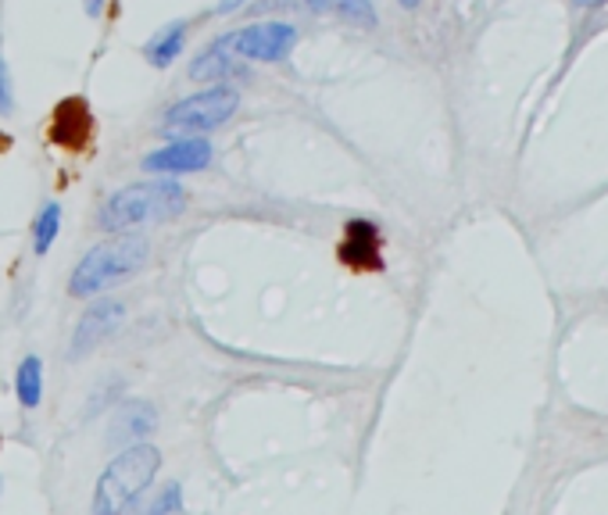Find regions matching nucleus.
<instances>
[{
	"mask_svg": "<svg viewBox=\"0 0 608 515\" xmlns=\"http://www.w3.org/2000/svg\"><path fill=\"white\" fill-rule=\"evenodd\" d=\"M187 208V190L176 179H147V183H133L119 193H111L100 208V226L108 233H129L136 226L168 223Z\"/></svg>",
	"mask_w": 608,
	"mask_h": 515,
	"instance_id": "obj_1",
	"label": "nucleus"
},
{
	"mask_svg": "<svg viewBox=\"0 0 608 515\" xmlns=\"http://www.w3.org/2000/svg\"><path fill=\"white\" fill-rule=\"evenodd\" d=\"M158 469H162L158 447H151V444L126 447L122 455L105 469V476L97 480L94 512L115 515V512L136 508V501L151 491V483H154V476H158Z\"/></svg>",
	"mask_w": 608,
	"mask_h": 515,
	"instance_id": "obj_2",
	"label": "nucleus"
},
{
	"mask_svg": "<svg viewBox=\"0 0 608 515\" xmlns=\"http://www.w3.org/2000/svg\"><path fill=\"white\" fill-rule=\"evenodd\" d=\"M151 258V243L144 237H119L94 248L69 279V294L72 298H94V294L115 287V283L129 279L133 273L147 265Z\"/></svg>",
	"mask_w": 608,
	"mask_h": 515,
	"instance_id": "obj_3",
	"label": "nucleus"
},
{
	"mask_svg": "<svg viewBox=\"0 0 608 515\" xmlns=\"http://www.w3.org/2000/svg\"><path fill=\"white\" fill-rule=\"evenodd\" d=\"M240 108V94L229 83H215L212 89H201L187 100H179L165 111L162 129L172 136H204L208 129H218L233 119Z\"/></svg>",
	"mask_w": 608,
	"mask_h": 515,
	"instance_id": "obj_4",
	"label": "nucleus"
},
{
	"mask_svg": "<svg viewBox=\"0 0 608 515\" xmlns=\"http://www.w3.org/2000/svg\"><path fill=\"white\" fill-rule=\"evenodd\" d=\"M218 44H223L233 58L283 61L297 44V29L287 22H258V25H243V29L223 36Z\"/></svg>",
	"mask_w": 608,
	"mask_h": 515,
	"instance_id": "obj_5",
	"label": "nucleus"
},
{
	"mask_svg": "<svg viewBox=\"0 0 608 515\" xmlns=\"http://www.w3.org/2000/svg\"><path fill=\"white\" fill-rule=\"evenodd\" d=\"M212 165V144L204 136H183L172 140L158 151H151L144 158V172L151 176H187V172H201Z\"/></svg>",
	"mask_w": 608,
	"mask_h": 515,
	"instance_id": "obj_6",
	"label": "nucleus"
},
{
	"mask_svg": "<svg viewBox=\"0 0 608 515\" xmlns=\"http://www.w3.org/2000/svg\"><path fill=\"white\" fill-rule=\"evenodd\" d=\"M90 133H94V115L83 97H69L61 100L55 111V122H50V140L64 151H80L86 147Z\"/></svg>",
	"mask_w": 608,
	"mask_h": 515,
	"instance_id": "obj_7",
	"label": "nucleus"
},
{
	"mask_svg": "<svg viewBox=\"0 0 608 515\" xmlns=\"http://www.w3.org/2000/svg\"><path fill=\"white\" fill-rule=\"evenodd\" d=\"M122 315H126V308L119 301H97V304H90V312L80 319V326H75L72 355H86V351H94L100 340H108L111 333L119 330Z\"/></svg>",
	"mask_w": 608,
	"mask_h": 515,
	"instance_id": "obj_8",
	"label": "nucleus"
},
{
	"mask_svg": "<svg viewBox=\"0 0 608 515\" xmlns=\"http://www.w3.org/2000/svg\"><path fill=\"white\" fill-rule=\"evenodd\" d=\"M341 262L355 268H383L380 258V229L366 223V218H355V223L344 226V248Z\"/></svg>",
	"mask_w": 608,
	"mask_h": 515,
	"instance_id": "obj_9",
	"label": "nucleus"
},
{
	"mask_svg": "<svg viewBox=\"0 0 608 515\" xmlns=\"http://www.w3.org/2000/svg\"><path fill=\"white\" fill-rule=\"evenodd\" d=\"M154 427H158L154 408L144 402H129L119 408V416H115V441H140V436L151 433Z\"/></svg>",
	"mask_w": 608,
	"mask_h": 515,
	"instance_id": "obj_10",
	"label": "nucleus"
},
{
	"mask_svg": "<svg viewBox=\"0 0 608 515\" xmlns=\"http://www.w3.org/2000/svg\"><path fill=\"white\" fill-rule=\"evenodd\" d=\"M233 72H237V58H233L218 40L204 50V55H198V61L190 64L193 80H208V83H223V80H229Z\"/></svg>",
	"mask_w": 608,
	"mask_h": 515,
	"instance_id": "obj_11",
	"label": "nucleus"
},
{
	"mask_svg": "<svg viewBox=\"0 0 608 515\" xmlns=\"http://www.w3.org/2000/svg\"><path fill=\"white\" fill-rule=\"evenodd\" d=\"M183 44H187V22H176V25H165V29L154 36V40L144 47V55L154 69H168V64L179 58Z\"/></svg>",
	"mask_w": 608,
	"mask_h": 515,
	"instance_id": "obj_12",
	"label": "nucleus"
},
{
	"mask_svg": "<svg viewBox=\"0 0 608 515\" xmlns=\"http://www.w3.org/2000/svg\"><path fill=\"white\" fill-rule=\"evenodd\" d=\"M15 391H19V402L22 408H36L44 397V362L36 355H29L25 362L19 366V376H15Z\"/></svg>",
	"mask_w": 608,
	"mask_h": 515,
	"instance_id": "obj_13",
	"label": "nucleus"
},
{
	"mask_svg": "<svg viewBox=\"0 0 608 515\" xmlns=\"http://www.w3.org/2000/svg\"><path fill=\"white\" fill-rule=\"evenodd\" d=\"M58 229H61V208H58V204H44V212L36 215V226H33V248H36V254H47L50 251V243H55Z\"/></svg>",
	"mask_w": 608,
	"mask_h": 515,
	"instance_id": "obj_14",
	"label": "nucleus"
},
{
	"mask_svg": "<svg viewBox=\"0 0 608 515\" xmlns=\"http://www.w3.org/2000/svg\"><path fill=\"white\" fill-rule=\"evenodd\" d=\"M336 11H341L344 19H351V22L377 25V11H372L369 0H336Z\"/></svg>",
	"mask_w": 608,
	"mask_h": 515,
	"instance_id": "obj_15",
	"label": "nucleus"
},
{
	"mask_svg": "<svg viewBox=\"0 0 608 515\" xmlns=\"http://www.w3.org/2000/svg\"><path fill=\"white\" fill-rule=\"evenodd\" d=\"M183 508V498H179V487L176 483H168L165 491H162V498L154 501V512H179Z\"/></svg>",
	"mask_w": 608,
	"mask_h": 515,
	"instance_id": "obj_16",
	"label": "nucleus"
},
{
	"mask_svg": "<svg viewBox=\"0 0 608 515\" xmlns=\"http://www.w3.org/2000/svg\"><path fill=\"white\" fill-rule=\"evenodd\" d=\"M0 111H11V89H8V64L0 58Z\"/></svg>",
	"mask_w": 608,
	"mask_h": 515,
	"instance_id": "obj_17",
	"label": "nucleus"
},
{
	"mask_svg": "<svg viewBox=\"0 0 608 515\" xmlns=\"http://www.w3.org/2000/svg\"><path fill=\"white\" fill-rule=\"evenodd\" d=\"M305 4L312 11H330V8H336V0H305Z\"/></svg>",
	"mask_w": 608,
	"mask_h": 515,
	"instance_id": "obj_18",
	"label": "nucleus"
},
{
	"mask_svg": "<svg viewBox=\"0 0 608 515\" xmlns=\"http://www.w3.org/2000/svg\"><path fill=\"white\" fill-rule=\"evenodd\" d=\"M240 4H243V0H218V8H215V11H218V15H229V11H233V8H240Z\"/></svg>",
	"mask_w": 608,
	"mask_h": 515,
	"instance_id": "obj_19",
	"label": "nucleus"
},
{
	"mask_svg": "<svg viewBox=\"0 0 608 515\" xmlns=\"http://www.w3.org/2000/svg\"><path fill=\"white\" fill-rule=\"evenodd\" d=\"M100 8H105V0H86V15H100Z\"/></svg>",
	"mask_w": 608,
	"mask_h": 515,
	"instance_id": "obj_20",
	"label": "nucleus"
},
{
	"mask_svg": "<svg viewBox=\"0 0 608 515\" xmlns=\"http://www.w3.org/2000/svg\"><path fill=\"white\" fill-rule=\"evenodd\" d=\"M573 4H580V8H598V4H605V0H573Z\"/></svg>",
	"mask_w": 608,
	"mask_h": 515,
	"instance_id": "obj_21",
	"label": "nucleus"
},
{
	"mask_svg": "<svg viewBox=\"0 0 608 515\" xmlns=\"http://www.w3.org/2000/svg\"><path fill=\"white\" fill-rule=\"evenodd\" d=\"M401 8H419V0H401Z\"/></svg>",
	"mask_w": 608,
	"mask_h": 515,
	"instance_id": "obj_22",
	"label": "nucleus"
}]
</instances>
